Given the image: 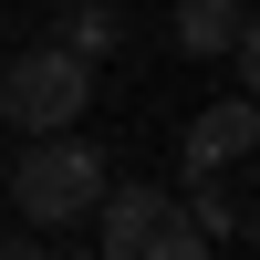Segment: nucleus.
Listing matches in <instances>:
<instances>
[{
  "label": "nucleus",
  "mask_w": 260,
  "mask_h": 260,
  "mask_svg": "<svg viewBox=\"0 0 260 260\" xmlns=\"http://www.w3.org/2000/svg\"><path fill=\"white\" fill-rule=\"evenodd\" d=\"M11 198H21V219H31V229H73L83 208L104 198V146L73 136V125L31 136V146H21V167H11Z\"/></svg>",
  "instance_id": "1"
},
{
  "label": "nucleus",
  "mask_w": 260,
  "mask_h": 260,
  "mask_svg": "<svg viewBox=\"0 0 260 260\" xmlns=\"http://www.w3.org/2000/svg\"><path fill=\"white\" fill-rule=\"evenodd\" d=\"M104 260H198L208 250V219L177 208L167 187H136V177H104Z\"/></svg>",
  "instance_id": "2"
},
{
  "label": "nucleus",
  "mask_w": 260,
  "mask_h": 260,
  "mask_svg": "<svg viewBox=\"0 0 260 260\" xmlns=\"http://www.w3.org/2000/svg\"><path fill=\"white\" fill-rule=\"evenodd\" d=\"M83 104H94V62L62 52V42H31V52L0 73V115H11L21 136H52V125H73Z\"/></svg>",
  "instance_id": "3"
},
{
  "label": "nucleus",
  "mask_w": 260,
  "mask_h": 260,
  "mask_svg": "<svg viewBox=\"0 0 260 260\" xmlns=\"http://www.w3.org/2000/svg\"><path fill=\"white\" fill-rule=\"evenodd\" d=\"M250 146H260V115H250V94L208 104V115L187 125V187H208V177H240V167H250Z\"/></svg>",
  "instance_id": "4"
},
{
  "label": "nucleus",
  "mask_w": 260,
  "mask_h": 260,
  "mask_svg": "<svg viewBox=\"0 0 260 260\" xmlns=\"http://www.w3.org/2000/svg\"><path fill=\"white\" fill-rule=\"evenodd\" d=\"M250 31V0H177V52H229V42Z\"/></svg>",
  "instance_id": "5"
},
{
  "label": "nucleus",
  "mask_w": 260,
  "mask_h": 260,
  "mask_svg": "<svg viewBox=\"0 0 260 260\" xmlns=\"http://www.w3.org/2000/svg\"><path fill=\"white\" fill-rule=\"evenodd\" d=\"M115 42H125V21L104 11V0H83V11L62 21V52H83V62H104V52H115Z\"/></svg>",
  "instance_id": "6"
}]
</instances>
